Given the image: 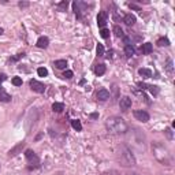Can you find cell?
<instances>
[{"instance_id":"obj_1","label":"cell","mask_w":175,"mask_h":175,"mask_svg":"<svg viewBox=\"0 0 175 175\" xmlns=\"http://www.w3.org/2000/svg\"><path fill=\"white\" fill-rule=\"evenodd\" d=\"M105 127L111 134H124L129 131V124L119 116H111L105 120Z\"/></svg>"},{"instance_id":"obj_2","label":"cell","mask_w":175,"mask_h":175,"mask_svg":"<svg viewBox=\"0 0 175 175\" xmlns=\"http://www.w3.org/2000/svg\"><path fill=\"white\" fill-rule=\"evenodd\" d=\"M116 160L122 167H133L135 166V157L130 148L126 145H119L116 149Z\"/></svg>"},{"instance_id":"obj_3","label":"cell","mask_w":175,"mask_h":175,"mask_svg":"<svg viewBox=\"0 0 175 175\" xmlns=\"http://www.w3.org/2000/svg\"><path fill=\"white\" fill-rule=\"evenodd\" d=\"M25 156H26V159L30 164H36V167L40 164V159H38V156L32 151V149H28V151L25 152Z\"/></svg>"},{"instance_id":"obj_4","label":"cell","mask_w":175,"mask_h":175,"mask_svg":"<svg viewBox=\"0 0 175 175\" xmlns=\"http://www.w3.org/2000/svg\"><path fill=\"white\" fill-rule=\"evenodd\" d=\"M134 118L137 120H139V122L145 123V122L149 120V114L147 111H144V110H137V111H134Z\"/></svg>"},{"instance_id":"obj_5","label":"cell","mask_w":175,"mask_h":175,"mask_svg":"<svg viewBox=\"0 0 175 175\" xmlns=\"http://www.w3.org/2000/svg\"><path fill=\"white\" fill-rule=\"evenodd\" d=\"M30 88H32V90L37 92V93H44L45 92V86H44V84H41V82H38V81L36 80H30Z\"/></svg>"},{"instance_id":"obj_6","label":"cell","mask_w":175,"mask_h":175,"mask_svg":"<svg viewBox=\"0 0 175 175\" xmlns=\"http://www.w3.org/2000/svg\"><path fill=\"white\" fill-rule=\"evenodd\" d=\"M119 105H120V110H122V111H127L129 108L131 107V99L129 96H123V97L119 100Z\"/></svg>"},{"instance_id":"obj_7","label":"cell","mask_w":175,"mask_h":175,"mask_svg":"<svg viewBox=\"0 0 175 175\" xmlns=\"http://www.w3.org/2000/svg\"><path fill=\"white\" fill-rule=\"evenodd\" d=\"M107 18H108L107 11H100L99 12V15H97V25H99L101 29L107 25Z\"/></svg>"},{"instance_id":"obj_8","label":"cell","mask_w":175,"mask_h":175,"mask_svg":"<svg viewBox=\"0 0 175 175\" xmlns=\"http://www.w3.org/2000/svg\"><path fill=\"white\" fill-rule=\"evenodd\" d=\"M23 148H25V142H19L16 147H14L11 151L8 152V157H14V156H16L22 149H23Z\"/></svg>"},{"instance_id":"obj_9","label":"cell","mask_w":175,"mask_h":175,"mask_svg":"<svg viewBox=\"0 0 175 175\" xmlns=\"http://www.w3.org/2000/svg\"><path fill=\"white\" fill-rule=\"evenodd\" d=\"M97 99H99L100 101H107V100L110 99V92H108L107 89H100V90L97 92Z\"/></svg>"},{"instance_id":"obj_10","label":"cell","mask_w":175,"mask_h":175,"mask_svg":"<svg viewBox=\"0 0 175 175\" xmlns=\"http://www.w3.org/2000/svg\"><path fill=\"white\" fill-rule=\"evenodd\" d=\"M123 22L127 25V26H133V25L135 23V16L133 15V14H126L123 18Z\"/></svg>"},{"instance_id":"obj_11","label":"cell","mask_w":175,"mask_h":175,"mask_svg":"<svg viewBox=\"0 0 175 175\" xmlns=\"http://www.w3.org/2000/svg\"><path fill=\"white\" fill-rule=\"evenodd\" d=\"M152 51H153V45H152L151 43L142 44V47H141V52H142L144 55H149Z\"/></svg>"},{"instance_id":"obj_12","label":"cell","mask_w":175,"mask_h":175,"mask_svg":"<svg viewBox=\"0 0 175 175\" xmlns=\"http://www.w3.org/2000/svg\"><path fill=\"white\" fill-rule=\"evenodd\" d=\"M49 45V40H48V37H40L38 40H37V47L38 48H47Z\"/></svg>"},{"instance_id":"obj_13","label":"cell","mask_w":175,"mask_h":175,"mask_svg":"<svg viewBox=\"0 0 175 175\" xmlns=\"http://www.w3.org/2000/svg\"><path fill=\"white\" fill-rule=\"evenodd\" d=\"M53 66H55L56 68H59V70H64V68L67 67V62L64 59H60V60H56L55 63H53Z\"/></svg>"},{"instance_id":"obj_14","label":"cell","mask_w":175,"mask_h":175,"mask_svg":"<svg viewBox=\"0 0 175 175\" xmlns=\"http://www.w3.org/2000/svg\"><path fill=\"white\" fill-rule=\"evenodd\" d=\"M138 74L141 77H144V78H151L152 77V71L149 70V68H139Z\"/></svg>"},{"instance_id":"obj_15","label":"cell","mask_w":175,"mask_h":175,"mask_svg":"<svg viewBox=\"0 0 175 175\" xmlns=\"http://www.w3.org/2000/svg\"><path fill=\"white\" fill-rule=\"evenodd\" d=\"M105 64H103V63H100V64H97L96 66V68H95V73L97 74V75H103L104 73H105Z\"/></svg>"},{"instance_id":"obj_16","label":"cell","mask_w":175,"mask_h":175,"mask_svg":"<svg viewBox=\"0 0 175 175\" xmlns=\"http://www.w3.org/2000/svg\"><path fill=\"white\" fill-rule=\"evenodd\" d=\"M124 53H126V56H129V58H130V56H133L135 53V48L133 47L131 44H129V45H126V47H124Z\"/></svg>"},{"instance_id":"obj_17","label":"cell","mask_w":175,"mask_h":175,"mask_svg":"<svg viewBox=\"0 0 175 175\" xmlns=\"http://www.w3.org/2000/svg\"><path fill=\"white\" fill-rule=\"evenodd\" d=\"M0 101L1 103H8V101H11V96L8 95V93L0 92Z\"/></svg>"},{"instance_id":"obj_18","label":"cell","mask_w":175,"mask_h":175,"mask_svg":"<svg viewBox=\"0 0 175 175\" xmlns=\"http://www.w3.org/2000/svg\"><path fill=\"white\" fill-rule=\"evenodd\" d=\"M52 110L55 112H62L64 110V105L62 103H53L52 104Z\"/></svg>"},{"instance_id":"obj_19","label":"cell","mask_w":175,"mask_h":175,"mask_svg":"<svg viewBox=\"0 0 175 175\" xmlns=\"http://www.w3.org/2000/svg\"><path fill=\"white\" fill-rule=\"evenodd\" d=\"M71 126H73V129H75L77 131H81V130H82V124H81V122H80L78 119L71 120Z\"/></svg>"},{"instance_id":"obj_20","label":"cell","mask_w":175,"mask_h":175,"mask_svg":"<svg viewBox=\"0 0 175 175\" xmlns=\"http://www.w3.org/2000/svg\"><path fill=\"white\" fill-rule=\"evenodd\" d=\"M157 45H159V47H168V45H170V41H168V38L163 37V38H159V40H157Z\"/></svg>"},{"instance_id":"obj_21","label":"cell","mask_w":175,"mask_h":175,"mask_svg":"<svg viewBox=\"0 0 175 175\" xmlns=\"http://www.w3.org/2000/svg\"><path fill=\"white\" fill-rule=\"evenodd\" d=\"M114 33H115L116 37H122V36H123V30H122V28H120V26H118V25H115V26H114Z\"/></svg>"},{"instance_id":"obj_22","label":"cell","mask_w":175,"mask_h":175,"mask_svg":"<svg viewBox=\"0 0 175 175\" xmlns=\"http://www.w3.org/2000/svg\"><path fill=\"white\" fill-rule=\"evenodd\" d=\"M96 52H97V55H99V56H104V47H103V44H97V47H96Z\"/></svg>"},{"instance_id":"obj_23","label":"cell","mask_w":175,"mask_h":175,"mask_svg":"<svg viewBox=\"0 0 175 175\" xmlns=\"http://www.w3.org/2000/svg\"><path fill=\"white\" fill-rule=\"evenodd\" d=\"M37 74L40 77H47L48 75V70L45 67H40L38 70H37Z\"/></svg>"},{"instance_id":"obj_24","label":"cell","mask_w":175,"mask_h":175,"mask_svg":"<svg viewBox=\"0 0 175 175\" xmlns=\"http://www.w3.org/2000/svg\"><path fill=\"white\" fill-rule=\"evenodd\" d=\"M100 36L103 37V38H108V37H110V30L105 29V28H103L101 30H100Z\"/></svg>"},{"instance_id":"obj_25","label":"cell","mask_w":175,"mask_h":175,"mask_svg":"<svg viewBox=\"0 0 175 175\" xmlns=\"http://www.w3.org/2000/svg\"><path fill=\"white\" fill-rule=\"evenodd\" d=\"M148 89H149V90H151V93L152 95H157V93H159V89H157V86H155V85H148Z\"/></svg>"},{"instance_id":"obj_26","label":"cell","mask_w":175,"mask_h":175,"mask_svg":"<svg viewBox=\"0 0 175 175\" xmlns=\"http://www.w3.org/2000/svg\"><path fill=\"white\" fill-rule=\"evenodd\" d=\"M12 84L15 85V86H21L22 85V80H21L19 77H14L12 78Z\"/></svg>"},{"instance_id":"obj_27","label":"cell","mask_w":175,"mask_h":175,"mask_svg":"<svg viewBox=\"0 0 175 175\" xmlns=\"http://www.w3.org/2000/svg\"><path fill=\"white\" fill-rule=\"evenodd\" d=\"M63 77H64V78H68V80L73 78V71H71V70H66L64 74H63Z\"/></svg>"},{"instance_id":"obj_28","label":"cell","mask_w":175,"mask_h":175,"mask_svg":"<svg viewBox=\"0 0 175 175\" xmlns=\"http://www.w3.org/2000/svg\"><path fill=\"white\" fill-rule=\"evenodd\" d=\"M164 133H166V135H167V138H168V139H172V131H171V129L167 127Z\"/></svg>"},{"instance_id":"obj_29","label":"cell","mask_w":175,"mask_h":175,"mask_svg":"<svg viewBox=\"0 0 175 175\" xmlns=\"http://www.w3.org/2000/svg\"><path fill=\"white\" fill-rule=\"evenodd\" d=\"M167 71L170 73V74H172V62L171 60H167Z\"/></svg>"},{"instance_id":"obj_30","label":"cell","mask_w":175,"mask_h":175,"mask_svg":"<svg viewBox=\"0 0 175 175\" xmlns=\"http://www.w3.org/2000/svg\"><path fill=\"white\" fill-rule=\"evenodd\" d=\"M58 7H59L60 10H66V8H67V1H62Z\"/></svg>"},{"instance_id":"obj_31","label":"cell","mask_w":175,"mask_h":175,"mask_svg":"<svg viewBox=\"0 0 175 175\" xmlns=\"http://www.w3.org/2000/svg\"><path fill=\"white\" fill-rule=\"evenodd\" d=\"M101 175H120L118 171H108V172H103Z\"/></svg>"},{"instance_id":"obj_32","label":"cell","mask_w":175,"mask_h":175,"mask_svg":"<svg viewBox=\"0 0 175 175\" xmlns=\"http://www.w3.org/2000/svg\"><path fill=\"white\" fill-rule=\"evenodd\" d=\"M21 8H25V7H29V3L28 1H19V4H18Z\"/></svg>"},{"instance_id":"obj_33","label":"cell","mask_w":175,"mask_h":175,"mask_svg":"<svg viewBox=\"0 0 175 175\" xmlns=\"http://www.w3.org/2000/svg\"><path fill=\"white\" fill-rule=\"evenodd\" d=\"M99 118V114L97 112H93V114H90V119H97Z\"/></svg>"},{"instance_id":"obj_34","label":"cell","mask_w":175,"mask_h":175,"mask_svg":"<svg viewBox=\"0 0 175 175\" xmlns=\"http://www.w3.org/2000/svg\"><path fill=\"white\" fill-rule=\"evenodd\" d=\"M6 78H7V77H6V74H0V84H1L3 81H6Z\"/></svg>"},{"instance_id":"obj_35","label":"cell","mask_w":175,"mask_h":175,"mask_svg":"<svg viewBox=\"0 0 175 175\" xmlns=\"http://www.w3.org/2000/svg\"><path fill=\"white\" fill-rule=\"evenodd\" d=\"M130 8H134L135 11H141V8L137 7V6H134V4H130Z\"/></svg>"},{"instance_id":"obj_36","label":"cell","mask_w":175,"mask_h":175,"mask_svg":"<svg viewBox=\"0 0 175 175\" xmlns=\"http://www.w3.org/2000/svg\"><path fill=\"white\" fill-rule=\"evenodd\" d=\"M138 86H139V88H141V89H147V86H148V85H145V84H142V82H139V84H138Z\"/></svg>"},{"instance_id":"obj_37","label":"cell","mask_w":175,"mask_h":175,"mask_svg":"<svg viewBox=\"0 0 175 175\" xmlns=\"http://www.w3.org/2000/svg\"><path fill=\"white\" fill-rule=\"evenodd\" d=\"M3 33H4V29H3V28H0V36H1Z\"/></svg>"},{"instance_id":"obj_38","label":"cell","mask_w":175,"mask_h":175,"mask_svg":"<svg viewBox=\"0 0 175 175\" xmlns=\"http://www.w3.org/2000/svg\"><path fill=\"white\" fill-rule=\"evenodd\" d=\"M129 175H137V174H129Z\"/></svg>"},{"instance_id":"obj_39","label":"cell","mask_w":175,"mask_h":175,"mask_svg":"<svg viewBox=\"0 0 175 175\" xmlns=\"http://www.w3.org/2000/svg\"><path fill=\"white\" fill-rule=\"evenodd\" d=\"M0 92H1V88H0Z\"/></svg>"}]
</instances>
